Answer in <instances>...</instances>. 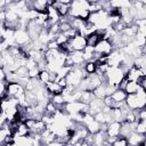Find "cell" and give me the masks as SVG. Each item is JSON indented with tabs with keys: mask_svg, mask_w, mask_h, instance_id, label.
Segmentation results:
<instances>
[{
	"mask_svg": "<svg viewBox=\"0 0 146 146\" xmlns=\"http://www.w3.org/2000/svg\"><path fill=\"white\" fill-rule=\"evenodd\" d=\"M89 7H90V1H86V0L73 1L71 5L70 16L73 18H80L83 21H88L90 16Z\"/></svg>",
	"mask_w": 146,
	"mask_h": 146,
	"instance_id": "obj_1",
	"label": "cell"
},
{
	"mask_svg": "<svg viewBox=\"0 0 146 146\" xmlns=\"http://www.w3.org/2000/svg\"><path fill=\"white\" fill-rule=\"evenodd\" d=\"M105 78H106V82L107 83L117 87L119 83L122 81V79L125 78V73L120 66L119 67H111L110 66L107 73L105 74Z\"/></svg>",
	"mask_w": 146,
	"mask_h": 146,
	"instance_id": "obj_2",
	"label": "cell"
},
{
	"mask_svg": "<svg viewBox=\"0 0 146 146\" xmlns=\"http://www.w3.org/2000/svg\"><path fill=\"white\" fill-rule=\"evenodd\" d=\"M83 72H84L83 67H73L66 76L67 84H71V86H74L78 88L80 86V83L82 82V80L87 76V74Z\"/></svg>",
	"mask_w": 146,
	"mask_h": 146,
	"instance_id": "obj_3",
	"label": "cell"
},
{
	"mask_svg": "<svg viewBox=\"0 0 146 146\" xmlns=\"http://www.w3.org/2000/svg\"><path fill=\"white\" fill-rule=\"evenodd\" d=\"M114 50V46L113 43L107 40V39H103L96 47H95V52L98 56H108L112 51Z\"/></svg>",
	"mask_w": 146,
	"mask_h": 146,
	"instance_id": "obj_4",
	"label": "cell"
},
{
	"mask_svg": "<svg viewBox=\"0 0 146 146\" xmlns=\"http://www.w3.org/2000/svg\"><path fill=\"white\" fill-rule=\"evenodd\" d=\"M144 76H146V71L143 70V68L141 70L140 68H137L135 66L130 67L128 70V72L125 73V79L128 81H135V82H138V83H139V81Z\"/></svg>",
	"mask_w": 146,
	"mask_h": 146,
	"instance_id": "obj_5",
	"label": "cell"
},
{
	"mask_svg": "<svg viewBox=\"0 0 146 146\" xmlns=\"http://www.w3.org/2000/svg\"><path fill=\"white\" fill-rule=\"evenodd\" d=\"M14 38H15V43L18 44L19 47H22V46H24V44H26V43L32 41L30 35H29V32L26 31V29H18V30H16Z\"/></svg>",
	"mask_w": 146,
	"mask_h": 146,
	"instance_id": "obj_6",
	"label": "cell"
},
{
	"mask_svg": "<svg viewBox=\"0 0 146 146\" xmlns=\"http://www.w3.org/2000/svg\"><path fill=\"white\" fill-rule=\"evenodd\" d=\"M70 43H71L74 51H83L88 46L87 44V38L81 35V34H78L73 39H71Z\"/></svg>",
	"mask_w": 146,
	"mask_h": 146,
	"instance_id": "obj_7",
	"label": "cell"
},
{
	"mask_svg": "<svg viewBox=\"0 0 146 146\" xmlns=\"http://www.w3.org/2000/svg\"><path fill=\"white\" fill-rule=\"evenodd\" d=\"M71 5H72V1H54L52 6L58 10L60 17H67L70 15V11H71Z\"/></svg>",
	"mask_w": 146,
	"mask_h": 146,
	"instance_id": "obj_8",
	"label": "cell"
},
{
	"mask_svg": "<svg viewBox=\"0 0 146 146\" xmlns=\"http://www.w3.org/2000/svg\"><path fill=\"white\" fill-rule=\"evenodd\" d=\"M89 110H88V113H90L91 115H96L97 113L102 112L105 107V104H104V100L103 99H98V98H95L89 105H88Z\"/></svg>",
	"mask_w": 146,
	"mask_h": 146,
	"instance_id": "obj_9",
	"label": "cell"
},
{
	"mask_svg": "<svg viewBox=\"0 0 146 146\" xmlns=\"http://www.w3.org/2000/svg\"><path fill=\"white\" fill-rule=\"evenodd\" d=\"M127 140L129 146H140L146 140V135H140L135 131L127 137Z\"/></svg>",
	"mask_w": 146,
	"mask_h": 146,
	"instance_id": "obj_10",
	"label": "cell"
},
{
	"mask_svg": "<svg viewBox=\"0 0 146 146\" xmlns=\"http://www.w3.org/2000/svg\"><path fill=\"white\" fill-rule=\"evenodd\" d=\"M46 13H47V15H48V22H49L50 25L60 22L62 17H60L58 10H57L54 6H49V7L47 8V11H46Z\"/></svg>",
	"mask_w": 146,
	"mask_h": 146,
	"instance_id": "obj_11",
	"label": "cell"
},
{
	"mask_svg": "<svg viewBox=\"0 0 146 146\" xmlns=\"http://www.w3.org/2000/svg\"><path fill=\"white\" fill-rule=\"evenodd\" d=\"M137 123H138V122H135V123H128V122L123 121V122L121 123V132H120V136L127 138L129 135H131L132 132H135V131H136Z\"/></svg>",
	"mask_w": 146,
	"mask_h": 146,
	"instance_id": "obj_12",
	"label": "cell"
},
{
	"mask_svg": "<svg viewBox=\"0 0 146 146\" xmlns=\"http://www.w3.org/2000/svg\"><path fill=\"white\" fill-rule=\"evenodd\" d=\"M120 132H121V123L114 121L107 124L106 133L108 137H120Z\"/></svg>",
	"mask_w": 146,
	"mask_h": 146,
	"instance_id": "obj_13",
	"label": "cell"
},
{
	"mask_svg": "<svg viewBox=\"0 0 146 146\" xmlns=\"http://www.w3.org/2000/svg\"><path fill=\"white\" fill-rule=\"evenodd\" d=\"M137 98V104H138V111L144 110L146 107V90H144L141 87L136 94Z\"/></svg>",
	"mask_w": 146,
	"mask_h": 146,
	"instance_id": "obj_14",
	"label": "cell"
},
{
	"mask_svg": "<svg viewBox=\"0 0 146 146\" xmlns=\"http://www.w3.org/2000/svg\"><path fill=\"white\" fill-rule=\"evenodd\" d=\"M71 56H72V59H73L74 67H83L86 60H84V57H83V52L82 51H73L71 54Z\"/></svg>",
	"mask_w": 146,
	"mask_h": 146,
	"instance_id": "obj_15",
	"label": "cell"
},
{
	"mask_svg": "<svg viewBox=\"0 0 146 146\" xmlns=\"http://www.w3.org/2000/svg\"><path fill=\"white\" fill-rule=\"evenodd\" d=\"M49 7L47 0H36L32 1V10H35L38 13H46L47 8Z\"/></svg>",
	"mask_w": 146,
	"mask_h": 146,
	"instance_id": "obj_16",
	"label": "cell"
},
{
	"mask_svg": "<svg viewBox=\"0 0 146 146\" xmlns=\"http://www.w3.org/2000/svg\"><path fill=\"white\" fill-rule=\"evenodd\" d=\"M103 39H104V38H103L100 34H98L97 32L91 33L90 35L87 36V44H88L89 47H94V48H95Z\"/></svg>",
	"mask_w": 146,
	"mask_h": 146,
	"instance_id": "obj_17",
	"label": "cell"
},
{
	"mask_svg": "<svg viewBox=\"0 0 146 146\" xmlns=\"http://www.w3.org/2000/svg\"><path fill=\"white\" fill-rule=\"evenodd\" d=\"M46 89H47V91H48L49 94H51L52 96L63 92V88L58 84V82H48V83L46 84Z\"/></svg>",
	"mask_w": 146,
	"mask_h": 146,
	"instance_id": "obj_18",
	"label": "cell"
},
{
	"mask_svg": "<svg viewBox=\"0 0 146 146\" xmlns=\"http://www.w3.org/2000/svg\"><path fill=\"white\" fill-rule=\"evenodd\" d=\"M97 63L94 62V60H90V62H86L84 65H83V71L87 75H91V74H95L97 72Z\"/></svg>",
	"mask_w": 146,
	"mask_h": 146,
	"instance_id": "obj_19",
	"label": "cell"
},
{
	"mask_svg": "<svg viewBox=\"0 0 146 146\" xmlns=\"http://www.w3.org/2000/svg\"><path fill=\"white\" fill-rule=\"evenodd\" d=\"M140 89V84L138 82H135V81H128L127 83V87H125V92L127 95H136L137 91Z\"/></svg>",
	"mask_w": 146,
	"mask_h": 146,
	"instance_id": "obj_20",
	"label": "cell"
},
{
	"mask_svg": "<svg viewBox=\"0 0 146 146\" xmlns=\"http://www.w3.org/2000/svg\"><path fill=\"white\" fill-rule=\"evenodd\" d=\"M92 92H94L95 97L98 98V99H104L105 97H107L108 95H107V90H106V82L103 83V84H100V86H99L98 88H96Z\"/></svg>",
	"mask_w": 146,
	"mask_h": 146,
	"instance_id": "obj_21",
	"label": "cell"
},
{
	"mask_svg": "<svg viewBox=\"0 0 146 146\" xmlns=\"http://www.w3.org/2000/svg\"><path fill=\"white\" fill-rule=\"evenodd\" d=\"M95 95L92 91H89V90H86V91H82V95H81V98H80V102L86 104V105H89L94 99H95Z\"/></svg>",
	"mask_w": 146,
	"mask_h": 146,
	"instance_id": "obj_22",
	"label": "cell"
},
{
	"mask_svg": "<svg viewBox=\"0 0 146 146\" xmlns=\"http://www.w3.org/2000/svg\"><path fill=\"white\" fill-rule=\"evenodd\" d=\"M86 128L88 129L89 133H97L100 131V123L98 121H96L95 116H94V120H91L88 124H86Z\"/></svg>",
	"mask_w": 146,
	"mask_h": 146,
	"instance_id": "obj_23",
	"label": "cell"
},
{
	"mask_svg": "<svg viewBox=\"0 0 146 146\" xmlns=\"http://www.w3.org/2000/svg\"><path fill=\"white\" fill-rule=\"evenodd\" d=\"M112 113H113V120L115 122L122 123L124 121V114L120 107L119 108H112Z\"/></svg>",
	"mask_w": 146,
	"mask_h": 146,
	"instance_id": "obj_24",
	"label": "cell"
},
{
	"mask_svg": "<svg viewBox=\"0 0 146 146\" xmlns=\"http://www.w3.org/2000/svg\"><path fill=\"white\" fill-rule=\"evenodd\" d=\"M38 79H39V81H40L43 86H46L48 82H50V72H49L48 70L40 71V74H39Z\"/></svg>",
	"mask_w": 146,
	"mask_h": 146,
	"instance_id": "obj_25",
	"label": "cell"
},
{
	"mask_svg": "<svg viewBox=\"0 0 146 146\" xmlns=\"http://www.w3.org/2000/svg\"><path fill=\"white\" fill-rule=\"evenodd\" d=\"M56 42L58 43V46L60 47V46H63V44H65L66 42H68V38L64 34V33H59L57 36H56Z\"/></svg>",
	"mask_w": 146,
	"mask_h": 146,
	"instance_id": "obj_26",
	"label": "cell"
},
{
	"mask_svg": "<svg viewBox=\"0 0 146 146\" xmlns=\"http://www.w3.org/2000/svg\"><path fill=\"white\" fill-rule=\"evenodd\" d=\"M136 132L140 133V135H146V124L144 121H139L137 123V127H136Z\"/></svg>",
	"mask_w": 146,
	"mask_h": 146,
	"instance_id": "obj_27",
	"label": "cell"
},
{
	"mask_svg": "<svg viewBox=\"0 0 146 146\" xmlns=\"http://www.w3.org/2000/svg\"><path fill=\"white\" fill-rule=\"evenodd\" d=\"M112 146H129V144H128L127 138H124V137H121V136H120V137L115 140V143H114Z\"/></svg>",
	"mask_w": 146,
	"mask_h": 146,
	"instance_id": "obj_28",
	"label": "cell"
},
{
	"mask_svg": "<svg viewBox=\"0 0 146 146\" xmlns=\"http://www.w3.org/2000/svg\"><path fill=\"white\" fill-rule=\"evenodd\" d=\"M47 48L48 49H59V46H58V43L56 42V40H51V41H49L48 43H47Z\"/></svg>",
	"mask_w": 146,
	"mask_h": 146,
	"instance_id": "obj_29",
	"label": "cell"
},
{
	"mask_svg": "<svg viewBox=\"0 0 146 146\" xmlns=\"http://www.w3.org/2000/svg\"><path fill=\"white\" fill-rule=\"evenodd\" d=\"M127 83H128V80L124 78V79H122V81L119 83V86H117V89H120V90H125V87H127Z\"/></svg>",
	"mask_w": 146,
	"mask_h": 146,
	"instance_id": "obj_30",
	"label": "cell"
},
{
	"mask_svg": "<svg viewBox=\"0 0 146 146\" xmlns=\"http://www.w3.org/2000/svg\"><path fill=\"white\" fill-rule=\"evenodd\" d=\"M47 146H65V144H63V143H60V141L55 140V141L50 143V144H49V145H47Z\"/></svg>",
	"mask_w": 146,
	"mask_h": 146,
	"instance_id": "obj_31",
	"label": "cell"
},
{
	"mask_svg": "<svg viewBox=\"0 0 146 146\" xmlns=\"http://www.w3.org/2000/svg\"><path fill=\"white\" fill-rule=\"evenodd\" d=\"M1 146H13V144H11V143H7V144H3V145H1Z\"/></svg>",
	"mask_w": 146,
	"mask_h": 146,
	"instance_id": "obj_32",
	"label": "cell"
}]
</instances>
